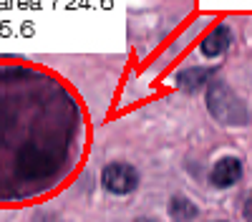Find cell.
I'll return each instance as SVG.
<instances>
[{"mask_svg": "<svg viewBox=\"0 0 252 222\" xmlns=\"http://www.w3.org/2000/svg\"><path fill=\"white\" fill-rule=\"evenodd\" d=\"M197 212H199V207H197L189 197L177 194V197H172V202H169V215H172L174 222H189V220L197 217Z\"/></svg>", "mask_w": 252, "mask_h": 222, "instance_id": "obj_6", "label": "cell"}, {"mask_svg": "<svg viewBox=\"0 0 252 222\" xmlns=\"http://www.w3.org/2000/svg\"><path fill=\"white\" fill-rule=\"evenodd\" d=\"M242 179V161L237 157H222L209 172V182L215 187H232Z\"/></svg>", "mask_w": 252, "mask_h": 222, "instance_id": "obj_3", "label": "cell"}, {"mask_svg": "<svg viewBox=\"0 0 252 222\" xmlns=\"http://www.w3.org/2000/svg\"><path fill=\"white\" fill-rule=\"evenodd\" d=\"M101 182L111 194H129L139 185V174L131 164H126V161H111V164L103 167Z\"/></svg>", "mask_w": 252, "mask_h": 222, "instance_id": "obj_2", "label": "cell"}, {"mask_svg": "<svg viewBox=\"0 0 252 222\" xmlns=\"http://www.w3.org/2000/svg\"><path fill=\"white\" fill-rule=\"evenodd\" d=\"M134 222H154V220H149V217H139V220H134Z\"/></svg>", "mask_w": 252, "mask_h": 222, "instance_id": "obj_9", "label": "cell"}, {"mask_svg": "<svg viewBox=\"0 0 252 222\" xmlns=\"http://www.w3.org/2000/svg\"><path fill=\"white\" fill-rule=\"evenodd\" d=\"M215 68H187L177 76V84L187 91H197L202 84H207V78H212Z\"/></svg>", "mask_w": 252, "mask_h": 222, "instance_id": "obj_7", "label": "cell"}, {"mask_svg": "<svg viewBox=\"0 0 252 222\" xmlns=\"http://www.w3.org/2000/svg\"><path fill=\"white\" fill-rule=\"evenodd\" d=\"M229 43H232V35H229V28H224V26H220V28H215L212 33H209L204 40H202V53L204 56H220V53H224L227 48H229Z\"/></svg>", "mask_w": 252, "mask_h": 222, "instance_id": "obj_4", "label": "cell"}, {"mask_svg": "<svg viewBox=\"0 0 252 222\" xmlns=\"http://www.w3.org/2000/svg\"><path fill=\"white\" fill-rule=\"evenodd\" d=\"M18 167L23 169L26 177H40V174H48L51 172V161L40 152H26L23 157H20Z\"/></svg>", "mask_w": 252, "mask_h": 222, "instance_id": "obj_5", "label": "cell"}, {"mask_svg": "<svg viewBox=\"0 0 252 222\" xmlns=\"http://www.w3.org/2000/svg\"><path fill=\"white\" fill-rule=\"evenodd\" d=\"M207 106L212 111V116L222 124H247L250 114L247 106L237 98V94L229 89L222 81H215L212 86L207 89Z\"/></svg>", "mask_w": 252, "mask_h": 222, "instance_id": "obj_1", "label": "cell"}, {"mask_svg": "<svg viewBox=\"0 0 252 222\" xmlns=\"http://www.w3.org/2000/svg\"><path fill=\"white\" fill-rule=\"evenodd\" d=\"M217 222H222V220H217Z\"/></svg>", "mask_w": 252, "mask_h": 222, "instance_id": "obj_10", "label": "cell"}, {"mask_svg": "<svg viewBox=\"0 0 252 222\" xmlns=\"http://www.w3.org/2000/svg\"><path fill=\"white\" fill-rule=\"evenodd\" d=\"M245 220H247V222H252V199L247 202V207H245Z\"/></svg>", "mask_w": 252, "mask_h": 222, "instance_id": "obj_8", "label": "cell"}]
</instances>
